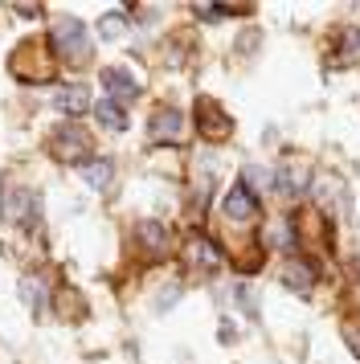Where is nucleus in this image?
Returning <instances> with one entry per match:
<instances>
[{"label": "nucleus", "instance_id": "1", "mask_svg": "<svg viewBox=\"0 0 360 364\" xmlns=\"http://www.w3.org/2000/svg\"><path fill=\"white\" fill-rule=\"evenodd\" d=\"M49 41H53V53L62 62H82L90 53V33L78 17H58L53 29H49Z\"/></svg>", "mask_w": 360, "mask_h": 364}, {"label": "nucleus", "instance_id": "2", "mask_svg": "<svg viewBox=\"0 0 360 364\" xmlns=\"http://www.w3.org/2000/svg\"><path fill=\"white\" fill-rule=\"evenodd\" d=\"M270 188H275L282 200L307 197V188H311V164H303V160H282V164H275Z\"/></svg>", "mask_w": 360, "mask_h": 364}, {"label": "nucleus", "instance_id": "3", "mask_svg": "<svg viewBox=\"0 0 360 364\" xmlns=\"http://www.w3.org/2000/svg\"><path fill=\"white\" fill-rule=\"evenodd\" d=\"M49 151H53L62 164H86V160H90V135L82 132L78 123H65V127L53 132Z\"/></svg>", "mask_w": 360, "mask_h": 364}, {"label": "nucleus", "instance_id": "4", "mask_svg": "<svg viewBox=\"0 0 360 364\" xmlns=\"http://www.w3.org/2000/svg\"><path fill=\"white\" fill-rule=\"evenodd\" d=\"M98 78H102L107 99H115L119 107H123V102H135V99H139V90H144V86H139V78H135L127 66H102V74H98Z\"/></svg>", "mask_w": 360, "mask_h": 364}, {"label": "nucleus", "instance_id": "5", "mask_svg": "<svg viewBox=\"0 0 360 364\" xmlns=\"http://www.w3.org/2000/svg\"><path fill=\"white\" fill-rule=\"evenodd\" d=\"M196 132L205 135V139H226L229 132H233V119L221 111V102H213V99H196Z\"/></svg>", "mask_w": 360, "mask_h": 364}, {"label": "nucleus", "instance_id": "6", "mask_svg": "<svg viewBox=\"0 0 360 364\" xmlns=\"http://www.w3.org/2000/svg\"><path fill=\"white\" fill-rule=\"evenodd\" d=\"M221 213H226L229 221H254V217H258V197H254V188L245 181H233L229 193L221 197Z\"/></svg>", "mask_w": 360, "mask_h": 364}, {"label": "nucleus", "instance_id": "7", "mask_svg": "<svg viewBox=\"0 0 360 364\" xmlns=\"http://www.w3.org/2000/svg\"><path fill=\"white\" fill-rule=\"evenodd\" d=\"M315 279H319V266L311 262V258L291 254V258L282 262V287L295 291V295H311V291H315Z\"/></svg>", "mask_w": 360, "mask_h": 364}, {"label": "nucleus", "instance_id": "8", "mask_svg": "<svg viewBox=\"0 0 360 364\" xmlns=\"http://www.w3.org/2000/svg\"><path fill=\"white\" fill-rule=\"evenodd\" d=\"M184 262L196 266V270H217V266L226 262V254L213 246V237H205V233H189V237H184Z\"/></svg>", "mask_w": 360, "mask_h": 364}, {"label": "nucleus", "instance_id": "9", "mask_svg": "<svg viewBox=\"0 0 360 364\" xmlns=\"http://www.w3.org/2000/svg\"><path fill=\"white\" fill-rule=\"evenodd\" d=\"M147 132H152L156 144H180L184 139V115L176 107H160L156 115L147 119Z\"/></svg>", "mask_w": 360, "mask_h": 364}, {"label": "nucleus", "instance_id": "10", "mask_svg": "<svg viewBox=\"0 0 360 364\" xmlns=\"http://www.w3.org/2000/svg\"><path fill=\"white\" fill-rule=\"evenodd\" d=\"M53 107L62 115H82V111H90V90L82 82H62L53 90Z\"/></svg>", "mask_w": 360, "mask_h": 364}, {"label": "nucleus", "instance_id": "11", "mask_svg": "<svg viewBox=\"0 0 360 364\" xmlns=\"http://www.w3.org/2000/svg\"><path fill=\"white\" fill-rule=\"evenodd\" d=\"M33 209V193L29 188H16V184H4V200H0V213L9 225H25V213Z\"/></svg>", "mask_w": 360, "mask_h": 364}, {"label": "nucleus", "instance_id": "12", "mask_svg": "<svg viewBox=\"0 0 360 364\" xmlns=\"http://www.w3.org/2000/svg\"><path fill=\"white\" fill-rule=\"evenodd\" d=\"M332 62H336L340 70H348V66H356V62H360V29H356V25L340 29L336 50H332Z\"/></svg>", "mask_w": 360, "mask_h": 364}, {"label": "nucleus", "instance_id": "13", "mask_svg": "<svg viewBox=\"0 0 360 364\" xmlns=\"http://www.w3.org/2000/svg\"><path fill=\"white\" fill-rule=\"evenodd\" d=\"M135 237H139V246H144L147 254H164L168 242H172V233H168L164 221H139V225H135Z\"/></svg>", "mask_w": 360, "mask_h": 364}, {"label": "nucleus", "instance_id": "14", "mask_svg": "<svg viewBox=\"0 0 360 364\" xmlns=\"http://www.w3.org/2000/svg\"><path fill=\"white\" fill-rule=\"evenodd\" d=\"M95 119H98L102 132H127V111H123L115 99H98L95 102Z\"/></svg>", "mask_w": 360, "mask_h": 364}, {"label": "nucleus", "instance_id": "15", "mask_svg": "<svg viewBox=\"0 0 360 364\" xmlns=\"http://www.w3.org/2000/svg\"><path fill=\"white\" fill-rule=\"evenodd\" d=\"M111 176H115L111 160H86V164H82V181L90 184V188H107V184H111Z\"/></svg>", "mask_w": 360, "mask_h": 364}, {"label": "nucleus", "instance_id": "16", "mask_svg": "<svg viewBox=\"0 0 360 364\" xmlns=\"http://www.w3.org/2000/svg\"><path fill=\"white\" fill-rule=\"evenodd\" d=\"M262 242H266V246H278V250H295L299 246V230H295L291 221H275Z\"/></svg>", "mask_w": 360, "mask_h": 364}, {"label": "nucleus", "instance_id": "17", "mask_svg": "<svg viewBox=\"0 0 360 364\" xmlns=\"http://www.w3.org/2000/svg\"><path fill=\"white\" fill-rule=\"evenodd\" d=\"M123 33H127V17L123 13H102L98 17V37L102 41H119Z\"/></svg>", "mask_w": 360, "mask_h": 364}, {"label": "nucleus", "instance_id": "18", "mask_svg": "<svg viewBox=\"0 0 360 364\" xmlns=\"http://www.w3.org/2000/svg\"><path fill=\"white\" fill-rule=\"evenodd\" d=\"M340 331H344V344H348V352L360 360V319H344Z\"/></svg>", "mask_w": 360, "mask_h": 364}, {"label": "nucleus", "instance_id": "19", "mask_svg": "<svg viewBox=\"0 0 360 364\" xmlns=\"http://www.w3.org/2000/svg\"><path fill=\"white\" fill-rule=\"evenodd\" d=\"M21 295L29 299V307H37V311H41V303H46V291H41V282H37V279H21Z\"/></svg>", "mask_w": 360, "mask_h": 364}]
</instances>
